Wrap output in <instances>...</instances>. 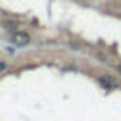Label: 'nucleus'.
Returning <instances> with one entry per match:
<instances>
[{
    "label": "nucleus",
    "instance_id": "7ed1b4c3",
    "mask_svg": "<svg viewBox=\"0 0 121 121\" xmlns=\"http://www.w3.org/2000/svg\"><path fill=\"white\" fill-rule=\"evenodd\" d=\"M6 66H8V64H6L4 60H2V62H0V72H2V70H6Z\"/></svg>",
    "mask_w": 121,
    "mask_h": 121
},
{
    "label": "nucleus",
    "instance_id": "f03ea898",
    "mask_svg": "<svg viewBox=\"0 0 121 121\" xmlns=\"http://www.w3.org/2000/svg\"><path fill=\"white\" fill-rule=\"evenodd\" d=\"M98 85L104 87L106 91H112V89H117V81L112 79L110 76H98Z\"/></svg>",
    "mask_w": 121,
    "mask_h": 121
},
{
    "label": "nucleus",
    "instance_id": "20e7f679",
    "mask_svg": "<svg viewBox=\"0 0 121 121\" xmlns=\"http://www.w3.org/2000/svg\"><path fill=\"white\" fill-rule=\"evenodd\" d=\"M117 72H119V74H121V64H117Z\"/></svg>",
    "mask_w": 121,
    "mask_h": 121
},
{
    "label": "nucleus",
    "instance_id": "f257e3e1",
    "mask_svg": "<svg viewBox=\"0 0 121 121\" xmlns=\"http://www.w3.org/2000/svg\"><path fill=\"white\" fill-rule=\"evenodd\" d=\"M11 42L15 43V45H26L28 42H30V34L28 32H25V30H15L13 34H11Z\"/></svg>",
    "mask_w": 121,
    "mask_h": 121
}]
</instances>
